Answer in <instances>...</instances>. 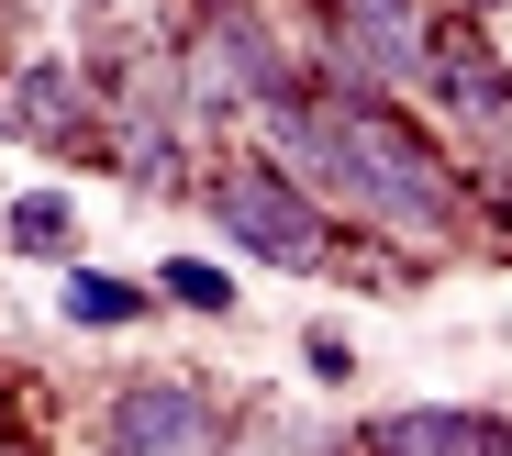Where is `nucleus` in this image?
<instances>
[{
    "instance_id": "obj_1",
    "label": "nucleus",
    "mask_w": 512,
    "mask_h": 456,
    "mask_svg": "<svg viewBox=\"0 0 512 456\" xmlns=\"http://www.w3.org/2000/svg\"><path fill=\"white\" fill-rule=\"evenodd\" d=\"M334 134V178H323V212L346 234H390L423 267L479 245V201H468V156L457 134L423 112V101H323Z\"/></svg>"
},
{
    "instance_id": "obj_2",
    "label": "nucleus",
    "mask_w": 512,
    "mask_h": 456,
    "mask_svg": "<svg viewBox=\"0 0 512 456\" xmlns=\"http://www.w3.org/2000/svg\"><path fill=\"white\" fill-rule=\"evenodd\" d=\"M201 223H212L245 267H279V279H334V256H346V223H334L268 145H223V156H212Z\"/></svg>"
},
{
    "instance_id": "obj_3",
    "label": "nucleus",
    "mask_w": 512,
    "mask_h": 456,
    "mask_svg": "<svg viewBox=\"0 0 512 456\" xmlns=\"http://www.w3.org/2000/svg\"><path fill=\"white\" fill-rule=\"evenodd\" d=\"M90 456H234V423L190 368H123L90 412Z\"/></svg>"
},
{
    "instance_id": "obj_4",
    "label": "nucleus",
    "mask_w": 512,
    "mask_h": 456,
    "mask_svg": "<svg viewBox=\"0 0 512 456\" xmlns=\"http://www.w3.org/2000/svg\"><path fill=\"white\" fill-rule=\"evenodd\" d=\"M412 101L457 134V156H501V145H512V45H501L479 12H457V0H446V23H435V67H423Z\"/></svg>"
},
{
    "instance_id": "obj_5",
    "label": "nucleus",
    "mask_w": 512,
    "mask_h": 456,
    "mask_svg": "<svg viewBox=\"0 0 512 456\" xmlns=\"http://www.w3.org/2000/svg\"><path fill=\"white\" fill-rule=\"evenodd\" d=\"M12 145L67 156V167H112V112L90 89V56H12Z\"/></svg>"
},
{
    "instance_id": "obj_6",
    "label": "nucleus",
    "mask_w": 512,
    "mask_h": 456,
    "mask_svg": "<svg viewBox=\"0 0 512 456\" xmlns=\"http://www.w3.org/2000/svg\"><path fill=\"white\" fill-rule=\"evenodd\" d=\"M301 23H323V34H346L401 101L423 89V67H435V23H446V0H323V12H301Z\"/></svg>"
},
{
    "instance_id": "obj_7",
    "label": "nucleus",
    "mask_w": 512,
    "mask_h": 456,
    "mask_svg": "<svg viewBox=\"0 0 512 456\" xmlns=\"http://www.w3.org/2000/svg\"><path fill=\"white\" fill-rule=\"evenodd\" d=\"M346 445H357V456H512V412H479V401H401V412H368Z\"/></svg>"
},
{
    "instance_id": "obj_8",
    "label": "nucleus",
    "mask_w": 512,
    "mask_h": 456,
    "mask_svg": "<svg viewBox=\"0 0 512 456\" xmlns=\"http://www.w3.org/2000/svg\"><path fill=\"white\" fill-rule=\"evenodd\" d=\"M56 323H67V334H134V323H156V279L67 267V290H56Z\"/></svg>"
},
{
    "instance_id": "obj_9",
    "label": "nucleus",
    "mask_w": 512,
    "mask_h": 456,
    "mask_svg": "<svg viewBox=\"0 0 512 456\" xmlns=\"http://www.w3.org/2000/svg\"><path fill=\"white\" fill-rule=\"evenodd\" d=\"M12 256L67 267V256H78V201H67V190H12Z\"/></svg>"
},
{
    "instance_id": "obj_10",
    "label": "nucleus",
    "mask_w": 512,
    "mask_h": 456,
    "mask_svg": "<svg viewBox=\"0 0 512 456\" xmlns=\"http://www.w3.org/2000/svg\"><path fill=\"white\" fill-rule=\"evenodd\" d=\"M156 301L167 312H201V323H234V279H223L212 256H167L156 267Z\"/></svg>"
},
{
    "instance_id": "obj_11",
    "label": "nucleus",
    "mask_w": 512,
    "mask_h": 456,
    "mask_svg": "<svg viewBox=\"0 0 512 456\" xmlns=\"http://www.w3.org/2000/svg\"><path fill=\"white\" fill-rule=\"evenodd\" d=\"M468 201H479V256L512 267V145L501 156H468Z\"/></svg>"
},
{
    "instance_id": "obj_12",
    "label": "nucleus",
    "mask_w": 512,
    "mask_h": 456,
    "mask_svg": "<svg viewBox=\"0 0 512 456\" xmlns=\"http://www.w3.org/2000/svg\"><path fill=\"white\" fill-rule=\"evenodd\" d=\"M301 368H312L323 390H346V379H357V345L334 334V323H312V334H301Z\"/></svg>"
},
{
    "instance_id": "obj_13",
    "label": "nucleus",
    "mask_w": 512,
    "mask_h": 456,
    "mask_svg": "<svg viewBox=\"0 0 512 456\" xmlns=\"http://www.w3.org/2000/svg\"><path fill=\"white\" fill-rule=\"evenodd\" d=\"M490 23H512V0H490Z\"/></svg>"
},
{
    "instance_id": "obj_14",
    "label": "nucleus",
    "mask_w": 512,
    "mask_h": 456,
    "mask_svg": "<svg viewBox=\"0 0 512 456\" xmlns=\"http://www.w3.org/2000/svg\"><path fill=\"white\" fill-rule=\"evenodd\" d=\"M312 456H357V445H312Z\"/></svg>"
},
{
    "instance_id": "obj_15",
    "label": "nucleus",
    "mask_w": 512,
    "mask_h": 456,
    "mask_svg": "<svg viewBox=\"0 0 512 456\" xmlns=\"http://www.w3.org/2000/svg\"><path fill=\"white\" fill-rule=\"evenodd\" d=\"M290 12H323V0H290Z\"/></svg>"
}]
</instances>
